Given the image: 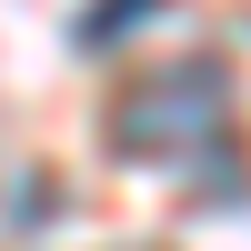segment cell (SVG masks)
I'll return each mask as SVG.
<instances>
[{"label": "cell", "instance_id": "cell-1", "mask_svg": "<svg viewBox=\"0 0 251 251\" xmlns=\"http://www.w3.org/2000/svg\"><path fill=\"white\" fill-rule=\"evenodd\" d=\"M231 121V71L221 60H171V71H141L111 100V151L121 161H191L221 141Z\"/></svg>", "mask_w": 251, "mask_h": 251}, {"label": "cell", "instance_id": "cell-2", "mask_svg": "<svg viewBox=\"0 0 251 251\" xmlns=\"http://www.w3.org/2000/svg\"><path fill=\"white\" fill-rule=\"evenodd\" d=\"M151 10H161V0H91V10H80V40L100 50V40H121L131 20H151Z\"/></svg>", "mask_w": 251, "mask_h": 251}]
</instances>
